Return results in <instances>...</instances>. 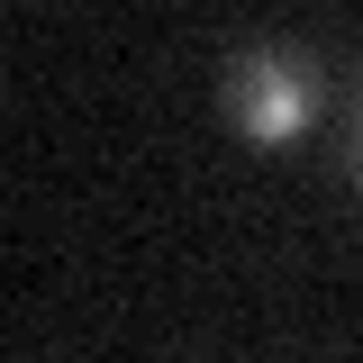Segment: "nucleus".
I'll return each mask as SVG.
<instances>
[{
  "mask_svg": "<svg viewBox=\"0 0 363 363\" xmlns=\"http://www.w3.org/2000/svg\"><path fill=\"white\" fill-rule=\"evenodd\" d=\"M345 182L363 191V82H354V109H345Z\"/></svg>",
  "mask_w": 363,
  "mask_h": 363,
  "instance_id": "f03ea898",
  "label": "nucleus"
},
{
  "mask_svg": "<svg viewBox=\"0 0 363 363\" xmlns=\"http://www.w3.org/2000/svg\"><path fill=\"white\" fill-rule=\"evenodd\" d=\"M318 100H327V64H318L309 45H245V55H227V82H218V109L227 128L245 136V145H300L318 118Z\"/></svg>",
  "mask_w": 363,
  "mask_h": 363,
  "instance_id": "f257e3e1",
  "label": "nucleus"
}]
</instances>
